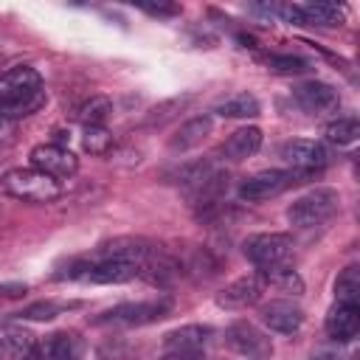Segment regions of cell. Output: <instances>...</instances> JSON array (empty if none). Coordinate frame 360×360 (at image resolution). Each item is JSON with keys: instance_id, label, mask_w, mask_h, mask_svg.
<instances>
[{"instance_id": "obj_5", "label": "cell", "mask_w": 360, "mask_h": 360, "mask_svg": "<svg viewBox=\"0 0 360 360\" xmlns=\"http://www.w3.org/2000/svg\"><path fill=\"white\" fill-rule=\"evenodd\" d=\"M292 183H295L292 169H264V172H256L239 183V197L248 202H262V200L284 194Z\"/></svg>"}, {"instance_id": "obj_29", "label": "cell", "mask_w": 360, "mask_h": 360, "mask_svg": "<svg viewBox=\"0 0 360 360\" xmlns=\"http://www.w3.org/2000/svg\"><path fill=\"white\" fill-rule=\"evenodd\" d=\"M264 65H267L273 73H281V76H292V73L309 70V62L301 59V56H292V53H267V56H264Z\"/></svg>"}, {"instance_id": "obj_22", "label": "cell", "mask_w": 360, "mask_h": 360, "mask_svg": "<svg viewBox=\"0 0 360 360\" xmlns=\"http://www.w3.org/2000/svg\"><path fill=\"white\" fill-rule=\"evenodd\" d=\"M73 307H79V304L76 301H53V298H45V301H34V304L22 307L17 315L22 321H53L56 315H62V312H68Z\"/></svg>"}, {"instance_id": "obj_26", "label": "cell", "mask_w": 360, "mask_h": 360, "mask_svg": "<svg viewBox=\"0 0 360 360\" xmlns=\"http://www.w3.org/2000/svg\"><path fill=\"white\" fill-rule=\"evenodd\" d=\"M335 295L338 301L360 304V267L357 264H349L346 270H340V276L335 278Z\"/></svg>"}, {"instance_id": "obj_10", "label": "cell", "mask_w": 360, "mask_h": 360, "mask_svg": "<svg viewBox=\"0 0 360 360\" xmlns=\"http://www.w3.org/2000/svg\"><path fill=\"white\" fill-rule=\"evenodd\" d=\"M281 158L287 166H292V172H318L326 166L329 152L323 143L309 141V138H292L281 146Z\"/></svg>"}, {"instance_id": "obj_15", "label": "cell", "mask_w": 360, "mask_h": 360, "mask_svg": "<svg viewBox=\"0 0 360 360\" xmlns=\"http://www.w3.org/2000/svg\"><path fill=\"white\" fill-rule=\"evenodd\" d=\"M323 329H326V335H329L332 340H340V343L352 340V338L360 332V304L338 301V304L329 309V315H326V321H323Z\"/></svg>"}, {"instance_id": "obj_34", "label": "cell", "mask_w": 360, "mask_h": 360, "mask_svg": "<svg viewBox=\"0 0 360 360\" xmlns=\"http://www.w3.org/2000/svg\"><path fill=\"white\" fill-rule=\"evenodd\" d=\"M0 357H6V349H3V340H0Z\"/></svg>"}, {"instance_id": "obj_25", "label": "cell", "mask_w": 360, "mask_h": 360, "mask_svg": "<svg viewBox=\"0 0 360 360\" xmlns=\"http://www.w3.org/2000/svg\"><path fill=\"white\" fill-rule=\"evenodd\" d=\"M191 101H194L191 93H183V96H174V98H169V101H160L158 107H152V110L146 112V127H163V124L172 121L177 112H183Z\"/></svg>"}, {"instance_id": "obj_28", "label": "cell", "mask_w": 360, "mask_h": 360, "mask_svg": "<svg viewBox=\"0 0 360 360\" xmlns=\"http://www.w3.org/2000/svg\"><path fill=\"white\" fill-rule=\"evenodd\" d=\"M217 166H219V163H217V160H211V158H202V160H194V163L183 166L177 177H180V186L186 188V194H188V191H194V188H197V186H200V183H202V180H205Z\"/></svg>"}, {"instance_id": "obj_21", "label": "cell", "mask_w": 360, "mask_h": 360, "mask_svg": "<svg viewBox=\"0 0 360 360\" xmlns=\"http://www.w3.org/2000/svg\"><path fill=\"white\" fill-rule=\"evenodd\" d=\"M0 340H3L6 357H31V354H37V338L25 326L8 323L0 335Z\"/></svg>"}, {"instance_id": "obj_9", "label": "cell", "mask_w": 360, "mask_h": 360, "mask_svg": "<svg viewBox=\"0 0 360 360\" xmlns=\"http://www.w3.org/2000/svg\"><path fill=\"white\" fill-rule=\"evenodd\" d=\"M208 338H211V326H205V323H186V326H177V329L166 332V338H163V352H166V357H191V354H202Z\"/></svg>"}, {"instance_id": "obj_30", "label": "cell", "mask_w": 360, "mask_h": 360, "mask_svg": "<svg viewBox=\"0 0 360 360\" xmlns=\"http://www.w3.org/2000/svg\"><path fill=\"white\" fill-rule=\"evenodd\" d=\"M129 6H138L141 11L146 14H155V17H174L180 11V6L174 0H124Z\"/></svg>"}, {"instance_id": "obj_1", "label": "cell", "mask_w": 360, "mask_h": 360, "mask_svg": "<svg viewBox=\"0 0 360 360\" xmlns=\"http://www.w3.org/2000/svg\"><path fill=\"white\" fill-rule=\"evenodd\" d=\"M0 188L20 200V202H31V205H42V202H53L65 194V186L59 177L37 169V166H17L3 172L0 177Z\"/></svg>"}, {"instance_id": "obj_24", "label": "cell", "mask_w": 360, "mask_h": 360, "mask_svg": "<svg viewBox=\"0 0 360 360\" xmlns=\"http://www.w3.org/2000/svg\"><path fill=\"white\" fill-rule=\"evenodd\" d=\"M112 115V101L107 96H90L79 110H76V121L82 127H93V124H104Z\"/></svg>"}, {"instance_id": "obj_16", "label": "cell", "mask_w": 360, "mask_h": 360, "mask_svg": "<svg viewBox=\"0 0 360 360\" xmlns=\"http://www.w3.org/2000/svg\"><path fill=\"white\" fill-rule=\"evenodd\" d=\"M211 129H214V118H211L208 112L194 115V118L183 121L180 129L169 138V149H172V152H188V149L200 146V143L211 135Z\"/></svg>"}, {"instance_id": "obj_12", "label": "cell", "mask_w": 360, "mask_h": 360, "mask_svg": "<svg viewBox=\"0 0 360 360\" xmlns=\"http://www.w3.org/2000/svg\"><path fill=\"white\" fill-rule=\"evenodd\" d=\"M259 315H262V323L278 335H292L304 323V309L292 298H273V301L262 304Z\"/></svg>"}, {"instance_id": "obj_2", "label": "cell", "mask_w": 360, "mask_h": 360, "mask_svg": "<svg viewBox=\"0 0 360 360\" xmlns=\"http://www.w3.org/2000/svg\"><path fill=\"white\" fill-rule=\"evenodd\" d=\"M338 208H340V194L335 188L318 186L290 202L287 219L292 228H318L326 219H332L338 214Z\"/></svg>"}, {"instance_id": "obj_27", "label": "cell", "mask_w": 360, "mask_h": 360, "mask_svg": "<svg viewBox=\"0 0 360 360\" xmlns=\"http://www.w3.org/2000/svg\"><path fill=\"white\" fill-rule=\"evenodd\" d=\"M360 138V121L354 115H346V118H338L326 127V141L335 143V146H349Z\"/></svg>"}, {"instance_id": "obj_17", "label": "cell", "mask_w": 360, "mask_h": 360, "mask_svg": "<svg viewBox=\"0 0 360 360\" xmlns=\"http://www.w3.org/2000/svg\"><path fill=\"white\" fill-rule=\"evenodd\" d=\"M262 149V129L259 127H239L236 132H231L222 143V155L228 160H245L250 155H256Z\"/></svg>"}, {"instance_id": "obj_32", "label": "cell", "mask_w": 360, "mask_h": 360, "mask_svg": "<svg viewBox=\"0 0 360 360\" xmlns=\"http://www.w3.org/2000/svg\"><path fill=\"white\" fill-rule=\"evenodd\" d=\"M307 6H315V8H332V11H346V0H307Z\"/></svg>"}, {"instance_id": "obj_31", "label": "cell", "mask_w": 360, "mask_h": 360, "mask_svg": "<svg viewBox=\"0 0 360 360\" xmlns=\"http://www.w3.org/2000/svg\"><path fill=\"white\" fill-rule=\"evenodd\" d=\"M276 14L290 22V25H309V17L304 11V6H295V3H287V0H278L276 3Z\"/></svg>"}, {"instance_id": "obj_33", "label": "cell", "mask_w": 360, "mask_h": 360, "mask_svg": "<svg viewBox=\"0 0 360 360\" xmlns=\"http://www.w3.org/2000/svg\"><path fill=\"white\" fill-rule=\"evenodd\" d=\"M25 284H0V295H22Z\"/></svg>"}, {"instance_id": "obj_3", "label": "cell", "mask_w": 360, "mask_h": 360, "mask_svg": "<svg viewBox=\"0 0 360 360\" xmlns=\"http://www.w3.org/2000/svg\"><path fill=\"white\" fill-rule=\"evenodd\" d=\"M174 309V301L169 295L160 298H149V301H127V304H115L110 309H104L96 323H121V326H143V323H155L160 318H166Z\"/></svg>"}, {"instance_id": "obj_18", "label": "cell", "mask_w": 360, "mask_h": 360, "mask_svg": "<svg viewBox=\"0 0 360 360\" xmlns=\"http://www.w3.org/2000/svg\"><path fill=\"white\" fill-rule=\"evenodd\" d=\"M82 338L76 332H53L42 340V346L37 349V354L48 357V360H76L82 354Z\"/></svg>"}, {"instance_id": "obj_14", "label": "cell", "mask_w": 360, "mask_h": 360, "mask_svg": "<svg viewBox=\"0 0 360 360\" xmlns=\"http://www.w3.org/2000/svg\"><path fill=\"white\" fill-rule=\"evenodd\" d=\"M180 276H183L180 259H174L169 250H163L160 245H155L152 253L146 256V262L141 264V276L138 278H143V281H149L155 287H172Z\"/></svg>"}, {"instance_id": "obj_11", "label": "cell", "mask_w": 360, "mask_h": 360, "mask_svg": "<svg viewBox=\"0 0 360 360\" xmlns=\"http://www.w3.org/2000/svg\"><path fill=\"white\" fill-rule=\"evenodd\" d=\"M292 98L304 112H312V115L329 112V110H335L340 104L338 90L332 84H326V82H318V79H307V82L295 84L292 87Z\"/></svg>"}, {"instance_id": "obj_13", "label": "cell", "mask_w": 360, "mask_h": 360, "mask_svg": "<svg viewBox=\"0 0 360 360\" xmlns=\"http://www.w3.org/2000/svg\"><path fill=\"white\" fill-rule=\"evenodd\" d=\"M262 292H264L262 273H250V276H239L231 284H225L217 295V304L225 307V309H242V307L256 304L262 298Z\"/></svg>"}, {"instance_id": "obj_7", "label": "cell", "mask_w": 360, "mask_h": 360, "mask_svg": "<svg viewBox=\"0 0 360 360\" xmlns=\"http://www.w3.org/2000/svg\"><path fill=\"white\" fill-rule=\"evenodd\" d=\"M225 343H228V349H233L242 357H270L273 354L270 338L250 321H233L225 329Z\"/></svg>"}, {"instance_id": "obj_20", "label": "cell", "mask_w": 360, "mask_h": 360, "mask_svg": "<svg viewBox=\"0 0 360 360\" xmlns=\"http://www.w3.org/2000/svg\"><path fill=\"white\" fill-rule=\"evenodd\" d=\"M214 110H217L222 118H256V115L262 112V104H259V98H256L253 93L239 90V93L225 96Z\"/></svg>"}, {"instance_id": "obj_23", "label": "cell", "mask_w": 360, "mask_h": 360, "mask_svg": "<svg viewBox=\"0 0 360 360\" xmlns=\"http://www.w3.org/2000/svg\"><path fill=\"white\" fill-rule=\"evenodd\" d=\"M82 146H84V152H90V155H96V158H104V155L112 152L115 135H112L104 124H93V127H84V132H82Z\"/></svg>"}, {"instance_id": "obj_6", "label": "cell", "mask_w": 360, "mask_h": 360, "mask_svg": "<svg viewBox=\"0 0 360 360\" xmlns=\"http://www.w3.org/2000/svg\"><path fill=\"white\" fill-rule=\"evenodd\" d=\"M39 93H45L42 76L31 65H14L0 76V104H20Z\"/></svg>"}, {"instance_id": "obj_4", "label": "cell", "mask_w": 360, "mask_h": 360, "mask_svg": "<svg viewBox=\"0 0 360 360\" xmlns=\"http://www.w3.org/2000/svg\"><path fill=\"white\" fill-rule=\"evenodd\" d=\"M245 256L250 264H256L259 270L264 267H273V264H281L290 259L292 253V236L290 233H278V231H270V233H253L245 239L242 245Z\"/></svg>"}, {"instance_id": "obj_8", "label": "cell", "mask_w": 360, "mask_h": 360, "mask_svg": "<svg viewBox=\"0 0 360 360\" xmlns=\"http://www.w3.org/2000/svg\"><path fill=\"white\" fill-rule=\"evenodd\" d=\"M28 158H31V166H37L59 180H68L79 172V158L62 143H37Z\"/></svg>"}, {"instance_id": "obj_19", "label": "cell", "mask_w": 360, "mask_h": 360, "mask_svg": "<svg viewBox=\"0 0 360 360\" xmlns=\"http://www.w3.org/2000/svg\"><path fill=\"white\" fill-rule=\"evenodd\" d=\"M259 273H262V278H264V287H273V290L287 292V295H301V292H304V278H301L287 262L273 264V267H264V270H259Z\"/></svg>"}]
</instances>
